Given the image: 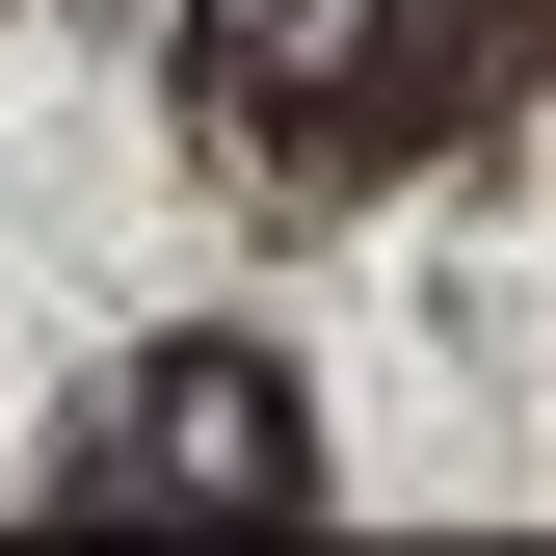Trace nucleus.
Instances as JSON below:
<instances>
[{
	"label": "nucleus",
	"instance_id": "nucleus-1",
	"mask_svg": "<svg viewBox=\"0 0 556 556\" xmlns=\"http://www.w3.org/2000/svg\"><path fill=\"white\" fill-rule=\"evenodd\" d=\"M186 477L292 504V397H265V371H160V425H106V451H80V504H186Z\"/></svg>",
	"mask_w": 556,
	"mask_h": 556
}]
</instances>
